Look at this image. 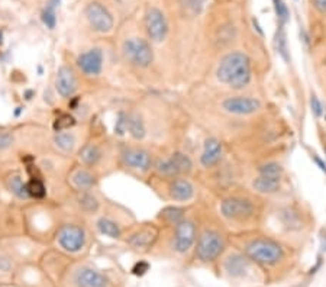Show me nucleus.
Instances as JSON below:
<instances>
[{"label": "nucleus", "mask_w": 326, "mask_h": 287, "mask_svg": "<svg viewBox=\"0 0 326 287\" xmlns=\"http://www.w3.org/2000/svg\"><path fill=\"white\" fill-rule=\"evenodd\" d=\"M218 79L223 85L231 86L232 89H244L251 82V61L244 52H231L223 57L219 68Z\"/></svg>", "instance_id": "obj_1"}, {"label": "nucleus", "mask_w": 326, "mask_h": 287, "mask_svg": "<svg viewBox=\"0 0 326 287\" xmlns=\"http://www.w3.org/2000/svg\"><path fill=\"white\" fill-rule=\"evenodd\" d=\"M122 51H123L125 58L137 67H150L153 60H154V52H153L150 42L147 39H142V38L126 39L123 42Z\"/></svg>", "instance_id": "obj_2"}, {"label": "nucleus", "mask_w": 326, "mask_h": 287, "mask_svg": "<svg viewBox=\"0 0 326 287\" xmlns=\"http://www.w3.org/2000/svg\"><path fill=\"white\" fill-rule=\"evenodd\" d=\"M246 254L249 255L251 260L257 261L259 264L273 266L281 260L283 250L277 242L271 239H255L248 244Z\"/></svg>", "instance_id": "obj_3"}, {"label": "nucleus", "mask_w": 326, "mask_h": 287, "mask_svg": "<svg viewBox=\"0 0 326 287\" xmlns=\"http://www.w3.org/2000/svg\"><path fill=\"white\" fill-rule=\"evenodd\" d=\"M223 248H225L223 238L215 231H206L199 238L196 255L200 261L209 263L218 258L223 251Z\"/></svg>", "instance_id": "obj_4"}, {"label": "nucleus", "mask_w": 326, "mask_h": 287, "mask_svg": "<svg viewBox=\"0 0 326 287\" xmlns=\"http://www.w3.org/2000/svg\"><path fill=\"white\" fill-rule=\"evenodd\" d=\"M87 20L90 23V26L100 34H106L109 31H112L113 28V16L112 13L104 7L102 3L99 1H91L86 6Z\"/></svg>", "instance_id": "obj_5"}, {"label": "nucleus", "mask_w": 326, "mask_h": 287, "mask_svg": "<svg viewBox=\"0 0 326 287\" xmlns=\"http://www.w3.org/2000/svg\"><path fill=\"white\" fill-rule=\"evenodd\" d=\"M145 28L147 34L154 41V42H161L165 39L168 34V23L164 13L157 9V7H150L145 13Z\"/></svg>", "instance_id": "obj_6"}, {"label": "nucleus", "mask_w": 326, "mask_h": 287, "mask_svg": "<svg viewBox=\"0 0 326 287\" xmlns=\"http://www.w3.org/2000/svg\"><path fill=\"white\" fill-rule=\"evenodd\" d=\"M221 210L226 219L246 220L254 215V204L246 199L231 197L223 200Z\"/></svg>", "instance_id": "obj_7"}, {"label": "nucleus", "mask_w": 326, "mask_h": 287, "mask_svg": "<svg viewBox=\"0 0 326 287\" xmlns=\"http://www.w3.org/2000/svg\"><path fill=\"white\" fill-rule=\"evenodd\" d=\"M58 242L66 251L77 253L86 244V234L77 225H66L58 232Z\"/></svg>", "instance_id": "obj_8"}, {"label": "nucleus", "mask_w": 326, "mask_h": 287, "mask_svg": "<svg viewBox=\"0 0 326 287\" xmlns=\"http://www.w3.org/2000/svg\"><path fill=\"white\" fill-rule=\"evenodd\" d=\"M196 241V226L191 220L183 219L175 225L174 248L180 254L187 253Z\"/></svg>", "instance_id": "obj_9"}, {"label": "nucleus", "mask_w": 326, "mask_h": 287, "mask_svg": "<svg viewBox=\"0 0 326 287\" xmlns=\"http://www.w3.org/2000/svg\"><path fill=\"white\" fill-rule=\"evenodd\" d=\"M223 109L232 115L246 116V115H252L258 112L261 109V103L254 97L237 96V97H229L223 101Z\"/></svg>", "instance_id": "obj_10"}, {"label": "nucleus", "mask_w": 326, "mask_h": 287, "mask_svg": "<svg viewBox=\"0 0 326 287\" xmlns=\"http://www.w3.org/2000/svg\"><path fill=\"white\" fill-rule=\"evenodd\" d=\"M77 66L86 76H99L103 68V52L100 48H91L80 54Z\"/></svg>", "instance_id": "obj_11"}, {"label": "nucleus", "mask_w": 326, "mask_h": 287, "mask_svg": "<svg viewBox=\"0 0 326 287\" xmlns=\"http://www.w3.org/2000/svg\"><path fill=\"white\" fill-rule=\"evenodd\" d=\"M122 160L125 166H128L129 169L138 170V171H148L153 164L150 152L141 150V148H126L122 152Z\"/></svg>", "instance_id": "obj_12"}, {"label": "nucleus", "mask_w": 326, "mask_h": 287, "mask_svg": "<svg viewBox=\"0 0 326 287\" xmlns=\"http://www.w3.org/2000/svg\"><path fill=\"white\" fill-rule=\"evenodd\" d=\"M55 87H57V92L60 96L71 97L77 90V79L74 76V71L67 66H63L60 68L57 73Z\"/></svg>", "instance_id": "obj_13"}, {"label": "nucleus", "mask_w": 326, "mask_h": 287, "mask_svg": "<svg viewBox=\"0 0 326 287\" xmlns=\"http://www.w3.org/2000/svg\"><path fill=\"white\" fill-rule=\"evenodd\" d=\"M222 144L219 139L216 138H209L205 142V148L202 152V157H200V163L202 166L205 167H213L216 166L221 158H222Z\"/></svg>", "instance_id": "obj_14"}, {"label": "nucleus", "mask_w": 326, "mask_h": 287, "mask_svg": "<svg viewBox=\"0 0 326 287\" xmlns=\"http://www.w3.org/2000/svg\"><path fill=\"white\" fill-rule=\"evenodd\" d=\"M76 283L79 287H107V279L93 269H82L76 274Z\"/></svg>", "instance_id": "obj_15"}, {"label": "nucleus", "mask_w": 326, "mask_h": 287, "mask_svg": "<svg viewBox=\"0 0 326 287\" xmlns=\"http://www.w3.org/2000/svg\"><path fill=\"white\" fill-rule=\"evenodd\" d=\"M170 196L174 200L187 202L194 196V187L186 179H177L170 185Z\"/></svg>", "instance_id": "obj_16"}, {"label": "nucleus", "mask_w": 326, "mask_h": 287, "mask_svg": "<svg viewBox=\"0 0 326 287\" xmlns=\"http://www.w3.org/2000/svg\"><path fill=\"white\" fill-rule=\"evenodd\" d=\"M157 238V229L155 228H142L139 229L137 234H134L131 239H129V244L135 248H145V247H150Z\"/></svg>", "instance_id": "obj_17"}, {"label": "nucleus", "mask_w": 326, "mask_h": 287, "mask_svg": "<svg viewBox=\"0 0 326 287\" xmlns=\"http://www.w3.org/2000/svg\"><path fill=\"white\" fill-rule=\"evenodd\" d=\"M252 187L261 194H274L280 190V180L259 176L252 182Z\"/></svg>", "instance_id": "obj_18"}, {"label": "nucleus", "mask_w": 326, "mask_h": 287, "mask_svg": "<svg viewBox=\"0 0 326 287\" xmlns=\"http://www.w3.org/2000/svg\"><path fill=\"white\" fill-rule=\"evenodd\" d=\"M6 187H7V190H9L10 193H13L19 199H28V197H29L28 190H26V185L23 183L22 177H20L17 173L10 174V176L6 179Z\"/></svg>", "instance_id": "obj_19"}, {"label": "nucleus", "mask_w": 326, "mask_h": 287, "mask_svg": "<svg viewBox=\"0 0 326 287\" xmlns=\"http://www.w3.org/2000/svg\"><path fill=\"white\" fill-rule=\"evenodd\" d=\"M71 180H73V185H74V186L77 187L79 190H83V191L90 190L91 187L94 186V183H96L94 176H93L90 171H87V170H77V171L73 174Z\"/></svg>", "instance_id": "obj_20"}, {"label": "nucleus", "mask_w": 326, "mask_h": 287, "mask_svg": "<svg viewBox=\"0 0 326 287\" xmlns=\"http://www.w3.org/2000/svg\"><path fill=\"white\" fill-rule=\"evenodd\" d=\"M128 132L134 139H142L145 136V123L138 113H129L128 115Z\"/></svg>", "instance_id": "obj_21"}, {"label": "nucleus", "mask_w": 326, "mask_h": 287, "mask_svg": "<svg viewBox=\"0 0 326 287\" xmlns=\"http://www.w3.org/2000/svg\"><path fill=\"white\" fill-rule=\"evenodd\" d=\"M100 158H102V151L94 144H87L80 151V160L86 166H96Z\"/></svg>", "instance_id": "obj_22"}, {"label": "nucleus", "mask_w": 326, "mask_h": 287, "mask_svg": "<svg viewBox=\"0 0 326 287\" xmlns=\"http://www.w3.org/2000/svg\"><path fill=\"white\" fill-rule=\"evenodd\" d=\"M60 1L61 0H48L42 10V22L48 29H54L57 25V7L60 6Z\"/></svg>", "instance_id": "obj_23"}, {"label": "nucleus", "mask_w": 326, "mask_h": 287, "mask_svg": "<svg viewBox=\"0 0 326 287\" xmlns=\"http://www.w3.org/2000/svg\"><path fill=\"white\" fill-rule=\"evenodd\" d=\"M170 161L175 167L178 174H189L190 171L193 170V163H191L190 157H187L183 152H174L170 157Z\"/></svg>", "instance_id": "obj_24"}, {"label": "nucleus", "mask_w": 326, "mask_h": 287, "mask_svg": "<svg viewBox=\"0 0 326 287\" xmlns=\"http://www.w3.org/2000/svg\"><path fill=\"white\" fill-rule=\"evenodd\" d=\"M158 218L165 220L170 225H177L178 222H181V220L184 219V209L175 207V206H168V207L161 210Z\"/></svg>", "instance_id": "obj_25"}, {"label": "nucleus", "mask_w": 326, "mask_h": 287, "mask_svg": "<svg viewBox=\"0 0 326 287\" xmlns=\"http://www.w3.org/2000/svg\"><path fill=\"white\" fill-rule=\"evenodd\" d=\"M97 228L103 235L109 238H119L120 234H122L119 225L115 220L109 219V218H100L97 222Z\"/></svg>", "instance_id": "obj_26"}, {"label": "nucleus", "mask_w": 326, "mask_h": 287, "mask_svg": "<svg viewBox=\"0 0 326 287\" xmlns=\"http://www.w3.org/2000/svg\"><path fill=\"white\" fill-rule=\"evenodd\" d=\"M226 270L229 271L232 276H242L245 270H246V261L244 257L241 255H231L228 260H226V264H225Z\"/></svg>", "instance_id": "obj_27"}, {"label": "nucleus", "mask_w": 326, "mask_h": 287, "mask_svg": "<svg viewBox=\"0 0 326 287\" xmlns=\"http://www.w3.org/2000/svg\"><path fill=\"white\" fill-rule=\"evenodd\" d=\"M26 190L29 197L34 199H44L47 196V189L41 177H31V180L26 183Z\"/></svg>", "instance_id": "obj_28"}, {"label": "nucleus", "mask_w": 326, "mask_h": 287, "mask_svg": "<svg viewBox=\"0 0 326 287\" xmlns=\"http://www.w3.org/2000/svg\"><path fill=\"white\" fill-rule=\"evenodd\" d=\"M76 125V118L70 113H61L58 115V118H55L52 123V129L58 134L63 131H67L70 128H73Z\"/></svg>", "instance_id": "obj_29"}, {"label": "nucleus", "mask_w": 326, "mask_h": 287, "mask_svg": "<svg viewBox=\"0 0 326 287\" xmlns=\"http://www.w3.org/2000/svg\"><path fill=\"white\" fill-rule=\"evenodd\" d=\"M259 176H264V177H270V179H281V174H283V167L278 164V163H265L262 166H259Z\"/></svg>", "instance_id": "obj_30"}, {"label": "nucleus", "mask_w": 326, "mask_h": 287, "mask_svg": "<svg viewBox=\"0 0 326 287\" xmlns=\"http://www.w3.org/2000/svg\"><path fill=\"white\" fill-rule=\"evenodd\" d=\"M55 145L64 152H71L74 148V136L71 134H66V132H58L55 138H54Z\"/></svg>", "instance_id": "obj_31"}, {"label": "nucleus", "mask_w": 326, "mask_h": 287, "mask_svg": "<svg viewBox=\"0 0 326 287\" xmlns=\"http://www.w3.org/2000/svg\"><path fill=\"white\" fill-rule=\"evenodd\" d=\"M155 169L158 171V174H161L163 177H177V176H178V173H177L175 167L172 166L170 158H168V160H160V161L157 163V167H155Z\"/></svg>", "instance_id": "obj_32"}, {"label": "nucleus", "mask_w": 326, "mask_h": 287, "mask_svg": "<svg viewBox=\"0 0 326 287\" xmlns=\"http://www.w3.org/2000/svg\"><path fill=\"white\" fill-rule=\"evenodd\" d=\"M275 44H277V51L280 52V55L289 61V48H287V39H286V34H284V29L283 26H280L277 36H275Z\"/></svg>", "instance_id": "obj_33"}, {"label": "nucleus", "mask_w": 326, "mask_h": 287, "mask_svg": "<svg viewBox=\"0 0 326 287\" xmlns=\"http://www.w3.org/2000/svg\"><path fill=\"white\" fill-rule=\"evenodd\" d=\"M80 206L88 212V213H93L99 209V202L94 196L88 194V193H84L82 197H80Z\"/></svg>", "instance_id": "obj_34"}, {"label": "nucleus", "mask_w": 326, "mask_h": 287, "mask_svg": "<svg viewBox=\"0 0 326 287\" xmlns=\"http://www.w3.org/2000/svg\"><path fill=\"white\" fill-rule=\"evenodd\" d=\"M273 1H274V9L275 13H277V17H278L280 23L284 25V23L289 20V17H290L289 9H287L286 3H284L283 0H273Z\"/></svg>", "instance_id": "obj_35"}, {"label": "nucleus", "mask_w": 326, "mask_h": 287, "mask_svg": "<svg viewBox=\"0 0 326 287\" xmlns=\"http://www.w3.org/2000/svg\"><path fill=\"white\" fill-rule=\"evenodd\" d=\"M126 132H128V113L119 112L116 116V122H115V134L122 136Z\"/></svg>", "instance_id": "obj_36"}, {"label": "nucleus", "mask_w": 326, "mask_h": 287, "mask_svg": "<svg viewBox=\"0 0 326 287\" xmlns=\"http://www.w3.org/2000/svg\"><path fill=\"white\" fill-rule=\"evenodd\" d=\"M310 106H312V112H313V115L315 116H322V113H324V106H322V103L321 100L315 96V95H312V99H310Z\"/></svg>", "instance_id": "obj_37"}, {"label": "nucleus", "mask_w": 326, "mask_h": 287, "mask_svg": "<svg viewBox=\"0 0 326 287\" xmlns=\"http://www.w3.org/2000/svg\"><path fill=\"white\" fill-rule=\"evenodd\" d=\"M13 144V136L9 132H0V151L7 150Z\"/></svg>", "instance_id": "obj_38"}, {"label": "nucleus", "mask_w": 326, "mask_h": 287, "mask_svg": "<svg viewBox=\"0 0 326 287\" xmlns=\"http://www.w3.org/2000/svg\"><path fill=\"white\" fill-rule=\"evenodd\" d=\"M148 270H150V264L145 263V261H139V263H137V264L132 267V273H134L135 276H144Z\"/></svg>", "instance_id": "obj_39"}, {"label": "nucleus", "mask_w": 326, "mask_h": 287, "mask_svg": "<svg viewBox=\"0 0 326 287\" xmlns=\"http://www.w3.org/2000/svg\"><path fill=\"white\" fill-rule=\"evenodd\" d=\"M313 1V6L316 7L318 12L326 15V0H312Z\"/></svg>", "instance_id": "obj_40"}, {"label": "nucleus", "mask_w": 326, "mask_h": 287, "mask_svg": "<svg viewBox=\"0 0 326 287\" xmlns=\"http://www.w3.org/2000/svg\"><path fill=\"white\" fill-rule=\"evenodd\" d=\"M313 160H315V163H316V164L319 166V169L322 170V171H324V173L326 174V164H325V163H324V161H322V160H321V158H319V157H318L316 154H313Z\"/></svg>", "instance_id": "obj_41"}, {"label": "nucleus", "mask_w": 326, "mask_h": 287, "mask_svg": "<svg viewBox=\"0 0 326 287\" xmlns=\"http://www.w3.org/2000/svg\"><path fill=\"white\" fill-rule=\"evenodd\" d=\"M325 152H326V148H325Z\"/></svg>", "instance_id": "obj_42"}]
</instances>
